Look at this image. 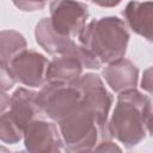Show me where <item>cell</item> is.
Masks as SVG:
<instances>
[{"label":"cell","instance_id":"6da1fadb","mask_svg":"<svg viewBox=\"0 0 153 153\" xmlns=\"http://www.w3.org/2000/svg\"><path fill=\"white\" fill-rule=\"evenodd\" d=\"M152 99L136 88L118 93L116 106L109 121L112 137L131 148L146 137V118Z\"/></svg>","mask_w":153,"mask_h":153},{"label":"cell","instance_id":"7a4b0ae2","mask_svg":"<svg viewBox=\"0 0 153 153\" xmlns=\"http://www.w3.org/2000/svg\"><path fill=\"white\" fill-rule=\"evenodd\" d=\"M129 37L124 20L118 17H102L91 20L78 39L100 63H111L124 57Z\"/></svg>","mask_w":153,"mask_h":153},{"label":"cell","instance_id":"3957f363","mask_svg":"<svg viewBox=\"0 0 153 153\" xmlns=\"http://www.w3.org/2000/svg\"><path fill=\"white\" fill-rule=\"evenodd\" d=\"M59 128L63 146L69 152L94 151L99 142L112 139L109 123L99 122L81 105L61 120Z\"/></svg>","mask_w":153,"mask_h":153},{"label":"cell","instance_id":"277c9868","mask_svg":"<svg viewBox=\"0 0 153 153\" xmlns=\"http://www.w3.org/2000/svg\"><path fill=\"white\" fill-rule=\"evenodd\" d=\"M36 42L51 55H74L81 60L84 67L88 69H99L102 63L86 48L76 43L74 38L57 33L50 23V18H42L35 29Z\"/></svg>","mask_w":153,"mask_h":153},{"label":"cell","instance_id":"5b68a950","mask_svg":"<svg viewBox=\"0 0 153 153\" xmlns=\"http://www.w3.org/2000/svg\"><path fill=\"white\" fill-rule=\"evenodd\" d=\"M36 100L43 116L60 122L80 105V93L74 84L48 81L37 92Z\"/></svg>","mask_w":153,"mask_h":153},{"label":"cell","instance_id":"8992f818","mask_svg":"<svg viewBox=\"0 0 153 153\" xmlns=\"http://www.w3.org/2000/svg\"><path fill=\"white\" fill-rule=\"evenodd\" d=\"M53 29L71 38H76L86 26L88 7L78 0H53L49 6Z\"/></svg>","mask_w":153,"mask_h":153},{"label":"cell","instance_id":"52a82bcc","mask_svg":"<svg viewBox=\"0 0 153 153\" xmlns=\"http://www.w3.org/2000/svg\"><path fill=\"white\" fill-rule=\"evenodd\" d=\"M74 86L80 93V105L94 115L99 122L109 123L108 116L112 105V97L102 79L97 74L87 73L81 75Z\"/></svg>","mask_w":153,"mask_h":153},{"label":"cell","instance_id":"ba28073f","mask_svg":"<svg viewBox=\"0 0 153 153\" xmlns=\"http://www.w3.org/2000/svg\"><path fill=\"white\" fill-rule=\"evenodd\" d=\"M49 62L44 55L26 49L13 59L7 67L16 81L29 87H41L47 84Z\"/></svg>","mask_w":153,"mask_h":153},{"label":"cell","instance_id":"9c48e42d","mask_svg":"<svg viewBox=\"0 0 153 153\" xmlns=\"http://www.w3.org/2000/svg\"><path fill=\"white\" fill-rule=\"evenodd\" d=\"M24 145L32 153H53L63 149V140L60 128L55 123L42 117L33 120L25 129Z\"/></svg>","mask_w":153,"mask_h":153},{"label":"cell","instance_id":"30bf717a","mask_svg":"<svg viewBox=\"0 0 153 153\" xmlns=\"http://www.w3.org/2000/svg\"><path fill=\"white\" fill-rule=\"evenodd\" d=\"M36 97L37 92L25 87H19L10 97L8 109L5 110L16 122V124L24 130V133L26 127L33 120L43 116L37 104Z\"/></svg>","mask_w":153,"mask_h":153},{"label":"cell","instance_id":"8fae6325","mask_svg":"<svg viewBox=\"0 0 153 153\" xmlns=\"http://www.w3.org/2000/svg\"><path fill=\"white\" fill-rule=\"evenodd\" d=\"M103 76L108 86H110L114 92L121 93L136 88L139 69L130 60L122 57L108 63V66L103 69Z\"/></svg>","mask_w":153,"mask_h":153},{"label":"cell","instance_id":"7c38bea8","mask_svg":"<svg viewBox=\"0 0 153 153\" xmlns=\"http://www.w3.org/2000/svg\"><path fill=\"white\" fill-rule=\"evenodd\" d=\"M123 16L129 29L153 43V1H130Z\"/></svg>","mask_w":153,"mask_h":153},{"label":"cell","instance_id":"4fadbf2b","mask_svg":"<svg viewBox=\"0 0 153 153\" xmlns=\"http://www.w3.org/2000/svg\"><path fill=\"white\" fill-rule=\"evenodd\" d=\"M84 63L74 55H56L50 62L47 71V82L74 84L82 75Z\"/></svg>","mask_w":153,"mask_h":153},{"label":"cell","instance_id":"5bb4252c","mask_svg":"<svg viewBox=\"0 0 153 153\" xmlns=\"http://www.w3.org/2000/svg\"><path fill=\"white\" fill-rule=\"evenodd\" d=\"M26 50V41L14 30H2L0 33V65L8 66L13 59Z\"/></svg>","mask_w":153,"mask_h":153},{"label":"cell","instance_id":"9a60e30c","mask_svg":"<svg viewBox=\"0 0 153 153\" xmlns=\"http://www.w3.org/2000/svg\"><path fill=\"white\" fill-rule=\"evenodd\" d=\"M0 139L4 143H17L24 139V130L20 129L11 118L7 111L1 112L0 117Z\"/></svg>","mask_w":153,"mask_h":153},{"label":"cell","instance_id":"2e32d148","mask_svg":"<svg viewBox=\"0 0 153 153\" xmlns=\"http://www.w3.org/2000/svg\"><path fill=\"white\" fill-rule=\"evenodd\" d=\"M14 6L24 12H35L45 7L48 0H12Z\"/></svg>","mask_w":153,"mask_h":153},{"label":"cell","instance_id":"e0dca14e","mask_svg":"<svg viewBox=\"0 0 153 153\" xmlns=\"http://www.w3.org/2000/svg\"><path fill=\"white\" fill-rule=\"evenodd\" d=\"M1 67H0V69H1V72H0V81H1V91L2 92H6V91H8V90H11L13 86H14V84H16V79H14V76L12 75V73H11V71H10V68L7 67V66H5V65H0Z\"/></svg>","mask_w":153,"mask_h":153},{"label":"cell","instance_id":"ac0fdd59","mask_svg":"<svg viewBox=\"0 0 153 153\" xmlns=\"http://www.w3.org/2000/svg\"><path fill=\"white\" fill-rule=\"evenodd\" d=\"M141 87L147 93H149V94L153 96V66L152 67H148L143 72L142 79H141Z\"/></svg>","mask_w":153,"mask_h":153},{"label":"cell","instance_id":"d6986e66","mask_svg":"<svg viewBox=\"0 0 153 153\" xmlns=\"http://www.w3.org/2000/svg\"><path fill=\"white\" fill-rule=\"evenodd\" d=\"M94 151H105V152H115V151H121V148L117 146V145H115L112 141H111V139H109V140H104V141H102V142H99L97 146H96V148H94Z\"/></svg>","mask_w":153,"mask_h":153},{"label":"cell","instance_id":"ffe728a7","mask_svg":"<svg viewBox=\"0 0 153 153\" xmlns=\"http://www.w3.org/2000/svg\"><path fill=\"white\" fill-rule=\"evenodd\" d=\"M91 1L100 7H115L120 5L122 0H91Z\"/></svg>","mask_w":153,"mask_h":153},{"label":"cell","instance_id":"44dd1931","mask_svg":"<svg viewBox=\"0 0 153 153\" xmlns=\"http://www.w3.org/2000/svg\"><path fill=\"white\" fill-rule=\"evenodd\" d=\"M146 129L153 136V99H152V105H151V109H149L147 118H146Z\"/></svg>","mask_w":153,"mask_h":153}]
</instances>
